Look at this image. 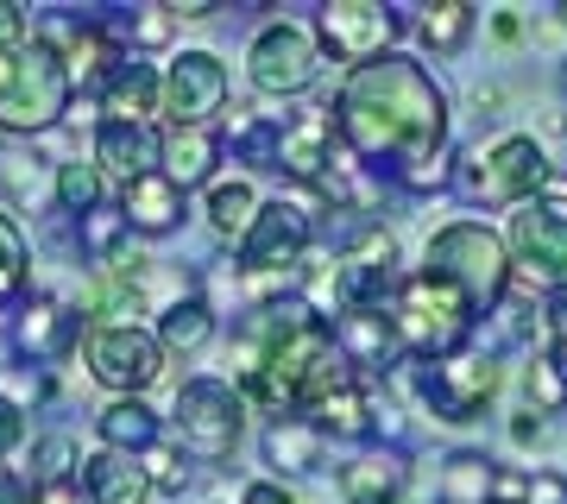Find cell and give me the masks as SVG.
<instances>
[{"instance_id": "cell-32", "label": "cell", "mask_w": 567, "mask_h": 504, "mask_svg": "<svg viewBox=\"0 0 567 504\" xmlns=\"http://www.w3.org/2000/svg\"><path fill=\"white\" fill-rule=\"evenodd\" d=\"M102 63H107V39L95 32V25L70 32V44H63V70H70V82H76V76H95Z\"/></svg>"}, {"instance_id": "cell-14", "label": "cell", "mask_w": 567, "mask_h": 504, "mask_svg": "<svg viewBox=\"0 0 567 504\" xmlns=\"http://www.w3.org/2000/svg\"><path fill=\"white\" fill-rule=\"evenodd\" d=\"M322 39L334 58L372 63V58H385V44L398 39V20L379 0H334V7H322Z\"/></svg>"}, {"instance_id": "cell-43", "label": "cell", "mask_w": 567, "mask_h": 504, "mask_svg": "<svg viewBox=\"0 0 567 504\" xmlns=\"http://www.w3.org/2000/svg\"><path fill=\"white\" fill-rule=\"evenodd\" d=\"M492 492H498V504H517L529 492L524 480H517V473H492Z\"/></svg>"}, {"instance_id": "cell-44", "label": "cell", "mask_w": 567, "mask_h": 504, "mask_svg": "<svg viewBox=\"0 0 567 504\" xmlns=\"http://www.w3.org/2000/svg\"><path fill=\"white\" fill-rule=\"evenodd\" d=\"M13 442H20V410L0 398V448H13Z\"/></svg>"}, {"instance_id": "cell-25", "label": "cell", "mask_w": 567, "mask_h": 504, "mask_svg": "<svg viewBox=\"0 0 567 504\" xmlns=\"http://www.w3.org/2000/svg\"><path fill=\"white\" fill-rule=\"evenodd\" d=\"M70 335H76V316H63L58 302H32V309H25V322H20V347H25V353H63Z\"/></svg>"}, {"instance_id": "cell-19", "label": "cell", "mask_w": 567, "mask_h": 504, "mask_svg": "<svg viewBox=\"0 0 567 504\" xmlns=\"http://www.w3.org/2000/svg\"><path fill=\"white\" fill-rule=\"evenodd\" d=\"M158 164L177 189L203 183L208 171H215V133H208V126H171V140L158 145Z\"/></svg>"}, {"instance_id": "cell-16", "label": "cell", "mask_w": 567, "mask_h": 504, "mask_svg": "<svg viewBox=\"0 0 567 504\" xmlns=\"http://www.w3.org/2000/svg\"><path fill=\"white\" fill-rule=\"evenodd\" d=\"M95 164L114 171V177H126V183H140V177H152V164H158V140H152L145 126L107 121L102 140H95Z\"/></svg>"}, {"instance_id": "cell-11", "label": "cell", "mask_w": 567, "mask_h": 504, "mask_svg": "<svg viewBox=\"0 0 567 504\" xmlns=\"http://www.w3.org/2000/svg\"><path fill=\"white\" fill-rule=\"evenodd\" d=\"M316 82V39L303 25H265L252 39V89L265 95H303Z\"/></svg>"}, {"instance_id": "cell-5", "label": "cell", "mask_w": 567, "mask_h": 504, "mask_svg": "<svg viewBox=\"0 0 567 504\" xmlns=\"http://www.w3.org/2000/svg\"><path fill=\"white\" fill-rule=\"evenodd\" d=\"M398 341L410 347V353H423V360H442V353H454V347L466 341V322H473V302L454 290V284L442 278H410L404 297H398Z\"/></svg>"}, {"instance_id": "cell-47", "label": "cell", "mask_w": 567, "mask_h": 504, "mask_svg": "<svg viewBox=\"0 0 567 504\" xmlns=\"http://www.w3.org/2000/svg\"><path fill=\"white\" fill-rule=\"evenodd\" d=\"M548 366H555V372H561V384H567V335L555 341V360H548Z\"/></svg>"}, {"instance_id": "cell-12", "label": "cell", "mask_w": 567, "mask_h": 504, "mask_svg": "<svg viewBox=\"0 0 567 504\" xmlns=\"http://www.w3.org/2000/svg\"><path fill=\"white\" fill-rule=\"evenodd\" d=\"M227 101V70L208 51H183L164 76V114L171 126H208Z\"/></svg>"}, {"instance_id": "cell-8", "label": "cell", "mask_w": 567, "mask_h": 504, "mask_svg": "<svg viewBox=\"0 0 567 504\" xmlns=\"http://www.w3.org/2000/svg\"><path fill=\"white\" fill-rule=\"evenodd\" d=\"M240 416L246 403L234 384L221 379H196L177 391V435L189 454H203V461H227L234 442H240Z\"/></svg>"}, {"instance_id": "cell-13", "label": "cell", "mask_w": 567, "mask_h": 504, "mask_svg": "<svg viewBox=\"0 0 567 504\" xmlns=\"http://www.w3.org/2000/svg\"><path fill=\"white\" fill-rule=\"evenodd\" d=\"M498 391V366L492 360H442L423 372V398L435 403L442 423H473Z\"/></svg>"}, {"instance_id": "cell-42", "label": "cell", "mask_w": 567, "mask_h": 504, "mask_svg": "<svg viewBox=\"0 0 567 504\" xmlns=\"http://www.w3.org/2000/svg\"><path fill=\"white\" fill-rule=\"evenodd\" d=\"M25 504H89V498H82L76 485L63 480V485H39V492H32V498H25Z\"/></svg>"}, {"instance_id": "cell-38", "label": "cell", "mask_w": 567, "mask_h": 504, "mask_svg": "<svg viewBox=\"0 0 567 504\" xmlns=\"http://www.w3.org/2000/svg\"><path fill=\"white\" fill-rule=\"evenodd\" d=\"M20 39H25V7H13V0H0V51H13Z\"/></svg>"}, {"instance_id": "cell-22", "label": "cell", "mask_w": 567, "mask_h": 504, "mask_svg": "<svg viewBox=\"0 0 567 504\" xmlns=\"http://www.w3.org/2000/svg\"><path fill=\"white\" fill-rule=\"evenodd\" d=\"M398 485H404V466L391 461V454H365L341 473V492L347 504H391L398 498Z\"/></svg>"}, {"instance_id": "cell-26", "label": "cell", "mask_w": 567, "mask_h": 504, "mask_svg": "<svg viewBox=\"0 0 567 504\" xmlns=\"http://www.w3.org/2000/svg\"><path fill=\"white\" fill-rule=\"evenodd\" d=\"M316 423H322L328 435H341V442H360L365 429H372V410H365V398L353 384H341V391H328V398L316 403Z\"/></svg>"}, {"instance_id": "cell-6", "label": "cell", "mask_w": 567, "mask_h": 504, "mask_svg": "<svg viewBox=\"0 0 567 504\" xmlns=\"http://www.w3.org/2000/svg\"><path fill=\"white\" fill-rule=\"evenodd\" d=\"M548 183V158H543V145L536 140H498L486 152H466V164H461V189L473 202H517L524 208L536 189Z\"/></svg>"}, {"instance_id": "cell-30", "label": "cell", "mask_w": 567, "mask_h": 504, "mask_svg": "<svg viewBox=\"0 0 567 504\" xmlns=\"http://www.w3.org/2000/svg\"><path fill=\"white\" fill-rule=\"evenodd\" d=\"M466 32H473V7H466V0H442V7H429L423 39L435 44V51H461Z\"/></svg>"}, {"instance_id": "cell-24", "label": "cell", "mask_w": 567, "mask_h": 504, "mask_svg": "<svg viewBox=\"0 0 567 504\" xmlns=\"http://www.w3.org/2000/svg\"><path fill=\"white\" fill-rule=\"evenodd\" d=\"M102 435L114 454H126V448H152V435H158V416L145 410L140 398H121L102 410Z\"/></svg>"}, {"instance_id": "cell-37", "label": "cell", "mask_w": 567, "mask_h": 504, "mask_svg": "<svg viewBox=\"0 0 567 504\" xmlns=\"http://www.w3.org/2000/svg\"><path fill=\"white\" fill-rule=\"evenodd\" d=\"M121 215H95V222H89V246H95V253H114V246H121Z\"/></svg>"}, {"instance_id": "cell-40", "label": "cell", "mask_w": 567, "mask_h": 504, "mask_svg": "<svg viewBox=\"0 0 567 504\" xmlns=\"http://www.w3.org/2000/svg\"><path fill=\"white\" fill-rule=\"evenodd\" d=\"M240 504H303V498H297V492H284V485H271V480H259V485H246Z\"/></svg>"}, {"instance_id": "cell-21", "label": "cell", "mask_w": 567, "mask_h": 504, "mask_svg": "<svg viewBox=\"0 0 567 504\" xmlns=\"http://www.w3.org/2000/svg\"><path fill=\"white\" fill-rule=\"evenodd\" d=\"M158 95H164V82L152 76V63H121L114 82H107V114L126 126H145V114H152Z\"/></svg>"}, {"instance_id": "cell-18", "label": "cell", "mask_w": 567, "mask_h": 504, "mask_svg": "<svg viewBox=\"0 0 567 504\" xmlns=\"http://www.w3.org/2000/svg\"><path fill=\"white\" fill-rule=\"evenodd\" d=\"M183 215V189L164 171H152V177L140 183H126V208H121V222L126 227H145V234H164V227Z\"/></svg>"}, {"instance_id": "cell-4", "label": "cell", "mask_w": 567, "mask_h": 504, "mask_svg": "<svg viewBox=\"0 0 567 504\" xmlns=\"http://www.w3.org/2000/svg\"><path fill=\"white\" fill-rule=\"evenodd\" d=\"M423 271L442 278V284H454L473 309H492V302L505 297V284H511V253H505V240H498L492 227L454 222V227H442V234L429 240Z\"/></svg>"}, {"instance_id": "cell-23", "label": "cell", "mask_w": 567, "mask_h": 504, "mask_svg": "<svg viewBox=\"0 0 567 504\" xmlns=\"http://www.w3.org/2000/svg\"><path fill=\"white\" fill-rule=\"evenodd\" d=\"M208 222H215V234H252V222H259V189L252 183H215L208 189Z\"/></svg>"}, {"instance_id": "cell-28", "label": "cell", "mask_w": 567, "mask_h": 504, "mask_svg": "<svg viewBox=\"0 0 567 504\" xmlns=\"http://www.w3.org/2000/svg\"><path fill=\"white\" fill-rule=\"evenodd\" d=\"M492 492V466L480 454H454L442 473V504H486Z\"/></svg>"}, {"instance_id": "cell-17", "label": "cell", "mask_w": 567, "mask_h": 504, "mask_svg": "<svg viewBox=\"0 0 567 504\" xmlns=\"http://www.w3.org/2000/svg\"><path fill=\"white\" fill-rule=\"evenodd\" d=\"M334 341H341V360L353 353V360H365V366L391 360V353L404 347V341H398V322H391L379 302H372V309H347V316H341V335H334Z\"/></svg>"}, {"instance_id": "cell-46", "label": "cell", "mask_w": 567, "mask_h": 504, "mask_svg": "<svg viewBox=\"0 0 567 504\" xmlns=\"http://www.w3.org/2000/svg\"><path fill=\"white\" fill-rule=\"evenodd\" d=\"M492 32H498V39H517V32H524V25H517V13H498V20H492Z\"/></svg>"}, {"instance_id": "cell-41", "label": "cell", "mask_w": 567, "mask_h": 504, "mask_svg": "<svg viewBox=\"0 0 567 504\" xmlns=\"http://www.w3.org/2000/svg\"><path fill=\"white\" fill-rule=\"evenodd\" d=\"M529 504H567V485L555 473H543V480H529Z\"/></svg>"}, {"instance_id": "cell-15", "label": "cell", "mask_w": 567, "mask_h": 504, "mask_svg": "<svg viewBox=\"0 0 567 504\" xmlns=\"http://www.w3.org/2000/svg\"><path fill=\"white\" fill-rule=\"evenodd\" d=\"M328 152H334V121H328L322 107H309V114H297V126L290 133H278V171H290V177H316V171H328Z\"/></svg>"}, {"instance_id": "cell-20", "label": "cell", "mask_w": 567, "mask_h": 504, "mask_svg": "<svg viewBox=\"0 0 567 504\" xmlns=\"http://www.w3.org/2000/svg\"><path fill=\"white\" fill-rule=\"evenodd\" d=\"M89 492H95V504H145L152 498V480H145V466L133 461V454H95L89 461Z\"/></svg>"}, {"instance_id": "cell-34", "label": "cell", "mask_w": 567, "mask_h": 504, "mask_svg": "<svg viewBox=\"0 0 567 504\" xmlns=\"http://www.w3.org/2000/svg\"><path fill=\"white\" fill-rule=\"evenodd\" d=\"M70 461H76V448L63 442V435H51V442H39V454H32V466H39L44 485H63V473H70Z\"/></svg>"}, {"instance_id": "cell-39", "label": "cell", "mask_w": 567, "mask_h": 504, "mask_svg": "<svg viewBox=\"0 0 567 504\" xmlns=\"http://www.w3.org/2000/svg\"><path fill=\"white\" fill-rule=\"evenodd\" d=\"M140 39H145V44H164V39H171V7H145Z\"/></svg>"}, {"instance_id": "cell-3", "label": "cell", "mask_w": 567, "mask_h": 504, "mask_svg": "<svg viewBox=\"0 0 567 504\" xmlns=\"http://www.w3.org/2000/svg\"><path fill=\"white\" fill-rule=\"evenodd\" d=\"M63 107H70V70L51 44L0 51V126L7 133H44Z\"/></svg>"}, {"instance_id": "cell-36", "label": "cell", "mask_w": 567, "mask_h": 504, "mask_svg": "<svg viewBox=\"0 0 567 504\" xmlns=\"http://www.w3.org/2000/svg\"><path fill=\"white\" fill-rule=\"evenodd\" d=\"M145 480H152V485H183V461H177V454H171V448H145Z\"/></svg>"}, {"instance_id": "cell-10", "label": "cell", "mask_w": 567, "mask_h": 504, "mask_svg": "<svg viewBox=\"0 0 567 504\" xmlns=\"http://www.w3.org/2000/svg\"><path fill=\"white\" fill-rule=\"evenodd\" d=\"M89 372L114 391H145L164 372V347L152 335H140L133 322H107L89 335Z\"/></svg>"}, {"instance_id": "cell-2", "label": "cell", "mask_w": 567, "mask_h": 504, "mask_svg": "<svg viewBox=\"0 0 567 504\" xmlns=\"http://www.w3.org/2000/svg\"><path fill=\"white\" fill-rule=\"evenodd\" d=\"M328 391H341V341L322 322L284 309L265 328V353L246 372V398L265 410H297V403H322Z\"/></svg>"}, {"instance_id": "cell-31", "label": "cell", "mask_w": 567, "mask_h": 504, "mask_svg": "<svg viewBox=\"0 0 567 504\" xmlns=\"http://www.w3.org/2000/svg\"><path fill=\"white\" fill-rule=\"evenodd\" d=\"M58 202L70 215H95V202H102V171L95 164H63L58 171Z\"/></svg>"}, {"instance_id": "cell-35", "label": "cell", "mask_w": 567, "mask_h": 504, "mask_svg": "<svg viewBox=\"0 0 567 504\" xmlns=\"http://www.w3.org/2000/svg\"><path fill=\"white\" fill-rule=\"evenodd\" d=\"M524 384H529V398L543 403V410H555V403L567 398L561 372H555V366H548V360H536V366H529V372H524Z\"/></svg>"}, {"instance_id": "cell-27", "label": "cell", "mask_w": 567, "mask_h": 504, "mask_svg": "<svg viewBox=\"0 0 567 504\" xmlns=\"http://www.w3.org/2000/svg\"><path fill=\"white\" fill-rule=\"evenodd\" d=\"M265 454L284 466V473H309V466L322 461V435L303 423H278L271 435H265Z\"/></svg>"}, {"instance_id": "cell-9", "label": "cell", "mask_w": 567, "mask_h": 504, "mask_svg": "<svg viewBox=\"0 0 567 504\" xmlns=\"http://www.w3.org/2000/svg\"><path fill=\"white\" fill-rule=\"evenodd\" d=\"M303 246H309V222L297 208H284V202L259 208L252 234L240 240V265H246V278H252V290H271V284L290 278V265L303 259Z\"/></svg>"}, {"instance_id": "cell-45", "label": "cell", "mask_w": 567, "mask_h": 504, "mask_svg": "<svg viewBox=\"0 0 567 504\" xmlns=\"http://www.w3.org/2000/svg\"><path fill=\"white\" fill-rule=\"evenodd\" d=\"M511 435H517V442H536V435H543V416H517V423H511Z\"/></svg>"}, {"instance_id": "cell-1", "label": "cell", "mask_w": 567, "mask_h": 504, "mask_svg": "<svg viewBox=\"0 0 567 504\" xmlns=\"http://www.w3.org/2000/svg\"><path fill=\"white\" fill-rule=\"evenodd\" d=\"M341 140L360 158H398L410 171L435 164L447 140V95L410 58L360 63L341 89Z\"/></svg>"}, {"instance_id": "cell-29", "label": "cell", "mask_w": 567, "mask_h": 504, "mask_svg": "<svg viewBox=\"0 0 567 504\" xmlns=\"http://www.w3.org/2000/svg\"><path fill=\"white\" fill-rule=\"evenodd\" d=\"M208 328H215V322H208V302H196V297H189V302H177V309H171V316H164V353H196V347H203L208 341Z\"/></svg>"}, {"instance_id": "cell-7", "label": "cell", "mask_w": 567, "mask_h": 504, "mask_svg": "<svg viewBox=\"0 0 567 504\" xmlns=\"http://www.w3.org/2000/svg\"><path fill=\"white\" fill-rule=\"evenodd\" d=\"M511 259L529 284L543 290H567V202L529 196L511 215Z\"/></svg>"}, {"instance_id": "cell-33", "label": "cell", "mask_w": 567, "mask_h": 504, "mask_svg": "<svg viewBox=\"0 0 567 504\" xmlns=\"http://www.w3.org/2000/svg\"><path fill=\"white\" fill-rule=\"evenodd\" d=\"M20 284H25V240H20V227L0 215V302L20 297Z\"/></svg>"}]
</instances>
